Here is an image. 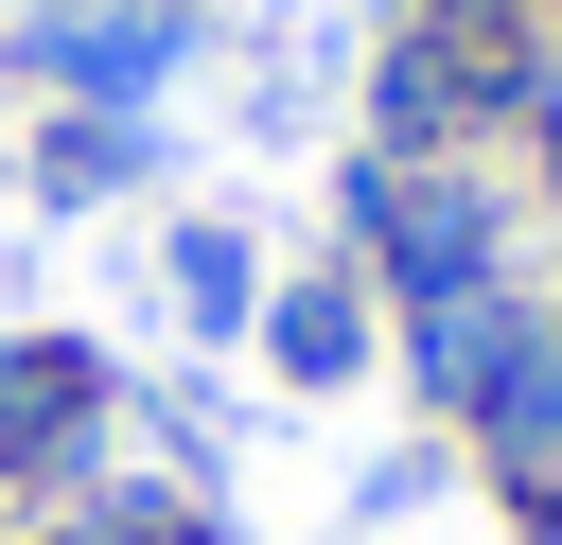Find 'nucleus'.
<instances>
[{"instance_id":"nucleus-1","label":"nucleus","mask_w":562,"mask_h":545,"mask_svg":"<svg viewBox=\"0 0 562 545\" xmlns=\"http://www.w3.org/2000/svg\"><path fill=\"white\" fill-rule=\"evenodd\" d=\"M509 176H492V141L474 158H334V246H351V281L386 299V316H422V299H492L509 281Z\"/></svg>"},{"instance_id":"nucleus-11","label":"nucleus","mask_w":562,"mask_h":545,"mask_svg":"<svg viewBox=\"0 0 562 545\" xmlns=\"http://www.w3.org/2000/svg\"><path fill=\"white\" fill-rule=\"evenodd\" d=\"M509 527H527V545H562V492H544V510H509Z\"/></svg>"},{"instance_id":"nucleus-3","label":"nucleus","mask_w":562,"mask_h":545,"mask_svg":"<svg viewBox=\"0 0 562 545\" xmlns=\"http://www.w3.org/2000/svg\"><path fill=\"white\" fill-rule=\"evenodd\" d=\"M18 70H35L53 105H158V88L193 70V0H53V18L18 35Z\"/></svg>"},{"instance_id":"nucleus-12","label":"nucleus","mask_w":562,"mask_h":545,"mask_svg":"<svg viewBox=\"0 0 562 545\" xmlns=\"http://www.w3.org/2000/svg\"><path fill=\"white\" fill-rule=\"evenodd\" d=\"M369 18H404V0H369Z\"/></svg>"},{"instance_id":"nucleus-4","label":"nucleus","mask_w":562,"mask_h":545,"mask_svg":"<svg viewBox=\"0 0 562 545\" xmlns=\"http://www.w3.org/2000/svg\"><path fill=\"white\" fill-rule=\"evenodd\" d=\"M105 440V369L70 334H0V475H70Z\"/></svg>"},{"instance_id":"nucleus-9","label":"nucleus","mask_w":562,"mask_h":545,"mask_svg":"<svg viewBox=\"0 0 562 545\" xmlns=\"http://www.w3.org/2000/svg\"><path fill=\"white\" fill-rule=\"evenodd\" d=\"M509 141H527V193H562V0L527 35V88H509Z\"/></svg>"},{"instance_id":"nucleus-2","label":"nucleus","mask_w":562,"mask_h":545,"mask_svg":"<svg viewBox=\"0 0 562 545\" xmlns=\"http://www.w3.org/2000/svg\"><path fill=\"white\" fill-rule=\"evenodd\" d=\"M457 475H492L509 510L562 492V299H509V352H492V387L457 404Z\"/></svg>"},{"instance_id":"nucleus-8","label":"nucleus","mask_w":562,"mask_h":545,"mask_svg":"<svg viewBox=\"0 0 562 545\" xmlns=\"http://www.w3.org/2000/svg\"><path fill=\"white\" fill-rule=\"evenodd\" d=\"M158 281H176V334H211V352H228V334H263V246H246L228 211H193V229L158 246Z\"/></svg>"},{"instance_id":"nucleus-10","label":"nucleus","mask_w":562,"mask_h":545,"mask_svg":"<svg viewBox=\"0 0 562 545\" xmlns=\"http://www.w3.org/2000/svg\"><path fill=\"white\" fill-rule=\"evenodd\" d=\"M439 492H457V440H404V457H369V475H351V510H369V527H404V510H439Z\"/></svg>"},{"instance_id":"nucleus-6","label":"nucleus","mask_w":562,"mask_h":545,"mask_svg":"<svg viewBox=\"0 0 562 545\" xmlns=\"http://www.w3.org/2000/svg\"><path fill=\"white\" fill-rule=\"evenodd\" d=\"M509 299H527V281H492V299H422V316L386 334V352H404V404H422L439 440H457V404L492 387V352H509Z\"/></svg>"},{"instance_id":"nucleus-5","label":"nucleus","mask_w":562,"mask_h":545,"mask_svg":"<svg viewBox=\"0 0 562 545\" xmlns=\"http://www.w3.org/2000/svg\"><path fill=\"white\" fill-rule=\"evenodd\" d=\"M386 352V299L351 281V264H299V281H263V369L281 387H351Z\"/></svg>"},{"instance_id":"nucleus-7","label":"nucleus","mask_w":562,"mask_h":545,"mask_svg":"<svg viewBox=\"0 0 562 545\" xmlns=\"http://www.w3.org/2000/svg\"><path fill=\"white\" fill-rule=\"evenodd\" d=\"M158 176V123L140 105H53V141H35V193L53 211H105V193H140Z\"/></svg>"}]
</instances>
